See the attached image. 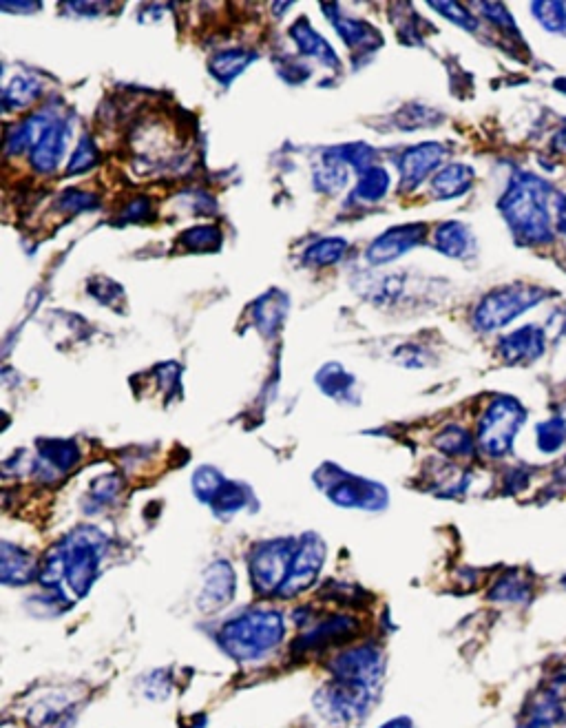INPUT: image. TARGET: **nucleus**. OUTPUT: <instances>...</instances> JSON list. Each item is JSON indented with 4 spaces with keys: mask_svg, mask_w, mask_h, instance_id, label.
<instances>
[{
    "mask_svg": "<svg viewBox=\"0 0 566 728\" xmlns=\"http://www.w3.org/2000/svg\"><path fill=\"white\" fill-rule=\"evenodd\" d=\"M345 182H348V164H345L339 151L330 149L323 153L319 169L314 171V186L321 193H337Z\"/></svg>",
    "mask_w": 566,
    "mask_h": 728,
    "instance_id": "393cba45",
    "label": "nucleus"
},
{
    "mask_svg": "<svg viewBox=\"0 0 566 728\" xmlns=\"http://www.w3.org/2000/svg\"><path fill=\"white\" fill-rule=\"evenodd\" d=\"M425 233H427V226L423 222L401 224V226L390 228V231H385L370 244L368 262H372L376 266L394 262V259L403 257L405 253H410L412 248L421 244L425 239Z\"/></svg>",
    "mask_w": 566,
    "mask_h": 728,
    "instance_id": "f8f14e48",
    "label": "nucleus"
},
{
    "mask_svg": "<svg viewBox=\"0 0 566 728\" xmlns=\"http://www.w3.org/2000/svg\"><path fill=\"white\" fill-rule=\"evenodd\" d=\"M149 211H151V204H149V200H146V197H138V200L129 204V208H127V217H131V220H138L140 215L149 213Z\"/></svg>",
    "mask_w": 566,
    "mask_h": 728,
    "instance_id": "79ce46f5",
    "label": "nucleus"
},
{
    "mask_svg": "<svg viewBox=\"0 0 566 728\" xmlns=\"http://www.w3.org/2000/svg\"><path fill=\"white\" fill-rule=\"evenodd\" d=\"M429 5H432V9H436L440 16L449 18L458 27H463L467 31H476L478 29V20L471 16L469 9L463 7V5H458V3H436V0H432Z\"/></svg>",
    "mask_w": 566,
    "mask_h": 728,
    "instance_id": "4c0bfd02",
    "label": "nucleus"
},
{
    "mask_svg": "<svg viewBox=\"0 0 566 728\" xmlns=\"http://www.w3.org/2000/svg\"><path fill=\"white\" fill-rule=\"evenodd\" d=\"M449 149L440 142H423L416 147L407 149L401 158V186L403 191H412L421 186L434 171L438 173V166L447 158Z\"/></svg>",
    "mask_w": 566,
    "mask_h": 728,
    "instance_id": "ddd939ff",
    "label": "nucleus"
},
{
    "mask_svg": "<svg viewBox=\"0 0 566 728\" xmlns=\"http://www.w3.org/2000/svg\"><path fill=\"white\" fill-rule=\"evenodd\" d=\"M345 251H348V242L341 237H323L319 242H314L312 246L306 248L303 253V262L314 268H323V266H332L343 259Z\"/></svg>",
    "mask_w": 566,
    "mask_h": 728,
    "instance_id": "c756f323",
    "label": "nucleus"
},
{
    "mask_svg": "<svg viewBox=\"0 0 566 728\" xmlns=\"http://www.w3.org/2000/svg\"><path fill=\"white\" fill-rule=\"evenodd\" d=\"M317 386L319 390L330 399H337L341 403H354V374L345 370L341 363H326L317 372Z\"/></svg>",
    "mask_w": 566,
    "mask_h": 728,
    "instance_id": "5701e85b",
    "label": "nucleus"
},
{
    "mask_svg": "<svg viewBox=\"0 0 566 728\" xmlns=\"http://www.w3.org/2000/svg\"><path fill=\"white\" fill-rule=\"evenodd\" d=\"M80 461V447L73 441H40L34 474L40 481H56Z\"/></svg>",
    "mask_w": 566,
    "mask_h": 728,
    "instance_id": "2eb2a0df",
    "label": "nucleus"
},
{
    "mask_svg": "<svg viewBox=\"0 0 566 728\" xmlns=\"http://www.w3.org/2000/svg\"><path fill=\"white\" fill-rule=\"evenodd\" d=\"M250 501H253V492H250L248 485L237 481H226L208 507H211L213 514L219 518H233L235 514L241 512V509H248Z\"/></svg>",
    "mask_w": 566,
    "mask_h": 728,
    "instance_id": "a878e982",
    "label": "nucleus"
},
{
    "mask_svg": "<svg viewBox=\"0 0 566 728\" xmlns=\"http://www.w3.org/2000/svg\"><path fill=\"white\" fill-rule=\"evenodd\" d=\"M518 728H542V726H538L536 722H529V720H527V722H524V724H522V726H518Z\"/></svg>",
    "mask_w": 566,
    "mask_h": 728,
    "instance_id": "49530a36",
    "label": "nucleus"
},
{
    "mask_svg": "<svg viewBox=\"0 0 566 728\" xmlns=\"http://www.w3.org/2000/svg\"><path fill=\"white\" fill-rule=\"evenodd\" d=\"M226 481L228 478H224V474L219 472L217 467L202 465L197 467V472L193 474V494L199 503L211 505L215 494L222 490Z\"/></svg>",
    "mask_w": 566,
    "mask_h": 728,
    "instance_id": "2f4dec72",
    "label": "nucleus"
},
{
    "mask_svg": "<svg viewBox=\"0 0 566 728\" xmlns=\"http://www.w3.org/2000/svg\"><path fill=\"white\" fill-rule=\"evenodd\" d=\"M551 195L553 186L538 175L518 173L511 178L498 206L511 233L522 244L544 246L553 242V217L549 211Z\"/></svg>",
    "mask_w": 566,
    "mask_h": 728,
    "instance_id": "f257e3e1",
    "label": "nucleus"
},
{
    "mask_svg": "<svg viewBox=\"0 0 566 728\" xmlns=\"http://www.w3.org/2000/svg\"><path fill=\"white\" fill-rule=\"evenodd\" d=\"M527 421L524 405L509 394H498L482 410L476 430V445L489 459H502L513 447L520 428Z\"/></svg>",
    "mask_w": 566,
    "mask_h": 728,
    "instance_id": "39448f33",
    "label": "nucleus"
},
{
    "mask_svg": "<svg viewBox=\"0 0 566 728\" xmlns=\"http://www.w3.org/2000/svg\"><path fill=\"white\" fill-rule=\"evenodd\" d=\"M533 591H536V587H533L529 576L522 574L520 569H511L494 580L487 598L491 602H498V605H527L533 598Z\"/></svg>",
    "mask_w": 566,
    "mask_h": 728,
    "instance_id": "6ab92c4d",
    "label": "nucleus"
},
{
    "mask_svg": "<svg viewBox=\"0 0 566 728\" xmlns=\"http://www.w3.org/2000/svg\"><path fill=\"white\" fill-rule=\"evenodd\" d=\"M337 151H339L341 158L345 160V164H352L359 173L368 171L374 166L376 151L372 147H368V144H363V142L345 144V147H339Z\"/></svg>",
    "mask_w": 566,
    "mask_h": 728,
    "instance_id": "c9c22d12",
    "label": "nucleus"
},
{
    "mask_svg": "<svg viewBox=\"0 0 566 728\" xmlns=\"http://www.w3.org/2000/svg\"><path fill=\"white\" fill-rule=\"evenodd\" d=\"M237 596V574L228 560H215L204 571L202 591L197 596V607L204 613L226 609Z\"/></svg>",
    "mask_w": 566,
    "mask_h": 728,
    "instance_id": "9b49d317",
    "label": "nucleus"
},
{
    "mask_svg": "<svg viewBox=\"0 0 566 728\" xmlns=\"http://www.w3.org/2000/svg\"><path fill=\"white\" fill-rule=\"evenodd\" d=\"M40 96L38 80L27 76H16L3 91V102L7 109H20L34 102Z\"/></svg>",
    "mask_w": 566,
    "mask_h": 728,
    "instance_id": "473e14b6",
    "label": "nucleus"
},
{
    "mask_svg": "<svg viewBox=\"0 0 566 728\" xmlns=\"http://www.w3.org/2000/svg\"><path fill=\"white\" fill-rule=\"evenodd\" d=\"M555 213H558V217H555V226H558V231L566 235V197L560 195V200H555Z\"/></svg>",
    "mask_w": 566,
    "mask_h": 728,
    "instance_id": "37998d69",
    "label": "nucleus"
},
{
    "mask_svg": "<svg viewBox=\"0 0 566 728\" xmlns=\"http://www.w3.org/2000/svg\"><path fill=\"white\" fill-rule=\"evenodd\" d=\"M544 350H547V335L533 324L513 330L498 341V355L511 366L536 361L544 355Z\"/></svg>",
    "mask_w": 566,
    "mask_h": 728,
    "instance_id": "4468645a",
    "label": "nucleus"
},
{
    "mask_svg": "<svg viewBox=\"0 0 566 728\" xmlns=\"http://www.w3.org/2000/svg\"><path fill=\"white\" fill-rule=\"evenodd\" d=\"M58 549L62 563H65V582L69 591L76 598L89 596L100 576L102 560L107 558V534H102L98 527L82 525L62 538Z\"/></svg>",
    "mask_w": 566,
    "mask_h": 728,
    "instance_id": "7ed1b4c3",
    "label": "nucleus"
},
{
    "mask_svg": "<svg viewBox=\"0 0 566 728\" xmlns=\"http://www.w3.org/2000/svg\"><path fill=\"white\" fill-rule=\"evenodd\" d=\"M323 12L330 14L334 29L339 31V36L348 43L354 51L361 49H376L381 45V36L372 25L363 23L359 18H341L339 16V7H330L323 5Z\"/></svg>",
    "mask_w": 566,
    "mask_h": 728,
    "instance_id": "aec40b11",
    "label": "nucleus"
},
{
    "mask_svg": "<svg viewBox=\"0 0 566 728\" xmlns=\"http://www.w3.org/2000/svg\"><path fill=\"white\" fill-rule=\"evenodd\" d=\"M332 680L368 686L372 691H381L385 675V655L376 644H359L334 655L328 664Z\"/></svg>",
    "mask_w": 566,
    "mask_h": 728,
    "instance_id": "6e6552de",
    "label": "nucleus"
},
{
    "mask_svg": "<svg viewBox=\"0 0 566 728\" xmlns=\"http://www.w3.org/2000/svg\"><path fill=\"white\" fill-rule=\"evenodd\" d=\"M436 251L454 259H465L474 251V235L463 222H445L434 233Z\"/></svg>",
    "mask_w": 566,
    "mask_h": 728,
    "instance_id": "4be33fe9",
    "label": "nucleus"
},
{
    "mask_svg": "<svg viewBox=\"0 0 566 728\" xmlns=\"http://www.w3.org/2000/svg\"><path fill=\"white\" fill-rule=\"evenodd\" d=\"M531 12L549 31H564L566 27V5L562 3H533Z\"/></svg>",
    "mask_w": 566,
    "mask_h": 728,
    "instance_id": "e433bc0d",
    "label": "nucleus"
},
{
    "mask_svg": "<svg viewBox=\"0 0 566 728\" xmlns=\"http://www.w3.org/2000/svg\"><path fill=\"white\" fill-rule=\"evenodd\" d=\"M314 485L332 505L343 509H363V512H383L390 505V492L385 485L356 476L343 467L326 463L314 472Z\"/></svg>",
    "mask_w": 566,
    "mask_h": 728,
    "instance_id": "20e7f679",
    "label": "nucleus"
},
{
    "mask_svg": "<svg viewBox=\"0 0 566 728\" xmlns=\"http://www.w3.org/2000/svg\"><path fill=\"white\" fill-rule=\"evenodd\" d=\"M71 135V124L65 118L51 116L40 129L36 142L31 144V166L38 173H51L58 169L62 155L67 151V142Z\"/></svg>",
    "mask_w": 566,
    "mask_h": 728,
    "instance_id": "9d476101",
    "label": "nucleus"
},
{
    "mask_svg": "<svg viewBox=\"0 0 566 728\" xmlns=\"http://www.w3.org/2000/svg\"><path fill=\"white\" fill-rule=\"evenodd\" d=\"M38 560L34 554L3 540L0 545V582L5 587H23L38 580Z\"/></svg>",
    "mask_w": 566,
    "mask_h": 728,
    "instance_id": "dca6fc26",
    "label": "nucleus"
},
{
    "mask_svg": "<svg viewBox=\"0 0 566 728\" xmlns=\"http://www.w3.org/2000/svg\"><path fill=\"white\" fill-rule=\"evenodd\" d=\"M290 36L297 43L301 54L321 60L326 67L341 69V62H339L337 54H334V49L330 47L328 40L323 38L321 34H317V31H314V27L308 23L306 18L297 20V23L290 27Z\"/></svg>",
    "mask_w": 566,
    "mask_h": 728,
    "instance_id": "412c9836",
    "label": "nucleus"
},
{
    "mask_svg": "<svg viewBox=\"0 0 566 728\" xmlns=\"http://www.w3.org/2000/svg\"><path fill=\"white\" fill-rule=\"evenodd\" d=\"M536 443L542 454H558L566 443V421L562 416H551V419L538 423Z\"/></svg>",
    "mask_w": 566,
    "mask_h": 728,
    "instance_id": "7c9ffc66",
    "label": "nucleus"
},
{
    "mask_svg": "<svg viewBox=\"0 0 566 728\" xmlns=\"http://www.w3.org/2000/svg\"><path fill=\"white\" fill-rule=\"evenodd\" d=\"M96 206H98L96 197L89 193H82L78 189H71L60 195V208L67 213H80V211H87V208H96Z\"/></svg>",
    "mask_w": 566,
    "mask_h": 728,
    "instance_id": "ea45409f",
    "label": "nucleus"
},
{
    "mask_svg": "<svg viewBox=\"0 0 566 728\" xmlns=\"http://www.w3.org/2000/svg\"><path fill=\"white\" fill-rule=\"evenodd\" d=\"M547 297L542 286L529 284H509L494 288L491 293L480 299L474 310V326L480 332H494L509 326L511 321L522 317L524 312L536 308Z\"/></svg>",
    "mask_w": 566,
    "mask_h": 728,
    "instance_id": "423d86ee",
    "label": "nucleus"
},
{
    "mask_svg": "<svg viewBox=\"0 0 566 728\" xmlns=\"http://www.w3.org/2000/svg\"><path fill=\"white\" fill-rule=\"evenodd\" d=\"M553 147L558 149V151H562V153H566V127H564V129H560L558 133H555V138H553Z\"/></svg>",
    "mask_w": 566,
    "mask_h": 728,
    "instance_id": "a18cd8bd",
    "label": "nucleus"
},
{
    "mask_svg": "<svg viewBox=\"0 0 566 728\" xmlns=\"http://www.w3.org/2000/svg\"><path fill=\"white\" fill-rule=\"evenodd\" d=\"M286 638V618L279 609L255 607L222 624L217 644L237 662H261L275 653Z\"/></svg>",
    "mask_w": 566,
    "mask_h": 728,
    "instance_id": "f03ea898",
    "label": "nucleus"
},
{
    "mask_svg": "<svg viewBox=\"0 0 566 728\" xmlns=\"http://www.w3.org/2000/svg\"><path fill=\"white\" fill-rule=\"evenodd\" d=\"M180 244L186 246L188 251H217L222 246V233L215 226H195L184 231V235L180 237Z\"/></svg>",
    "mask_w": 566,
    "mask_h": 728,
    "instance_id": "72a5a7b5",
    "label": "nucleus"
},
{
    "mask_svg": "<svg viewBox=\"0 0 566 728\" xmlns=\"http://www.w3.org/2000/svg\"><path fill=\"white\" fill-rule=\"evenodd\" d=\"M392 186V178L390 173H387L383 166H372V169L363 171L359 175V184H356V189L352 191V197L354 200H361V202H381L383 197L387 195V191H390Z\"/></svg>",
    "mask_w": 566,
    "mask_h": 728,
    "instance_id": "c85d7f7f",
    "label": "nucleus"
},
{
    "mask_svg": "<svg viewBox=\"0 0 566 728\" xmlns=\"http://www.w3.org/2000/svg\"><path fill=\"white\" fill-rule=\"evenodd\" d=\"M96 162H98V147L93 144V140L89 138V135H85V138L78 142L76 151H73V155H71V160L67 164V173H71V175L85 173Z\"/></svg>",
    "mask_w": 566,
    "mask_h": 728,
    "instance_id": "f704fd0d",
    "label": "nucleus"
},
{
    "mask_svg": "<svg viewBox=\"0 0 566 728\" xmlns=\"http://www.w3.org/2000/svg\"><path fill=\"white\" fill-rule=\"evenodd\" d=\"M478 7H480L482 14H485L487 18H491V23H496L500 27H505V29H516V23H513V18L509 16L505 5H498V3L485 5V3H482Z\"/></svg>",
    "mask_w": 566,
    "mask_h": 728,
    "instance_id": "a19ab883",
    "label": "nucleus"
},
{
    "mask_svg": "<svg viewBox=\"0 0 566 728\" xmlns=\"http://www.w3.org/2000/svg\"><path fill=\"white\" fill-rule=\"evenodd\" d=\"M299 538L261 540L248 554V578L259 596H277L295 558Z\"/></svg>",
    "mask_w": 566,
    "mask_h": 728,
    "instance_id": "0eeeda50",
    "label": "nucleus"
},
{
    "mask_svg": "<svg viewBox=\"0 0 566 728\" xmlns=\"http://www.w3.org/2000/svg\"><path fill=\"white\" fill-rule=\"evenodd\" d=\"M434 445L445 456H449V459H469V456H474L478 447L474 436L465 428H460V425H447L445 430H440L434 439Z\"/></svg>",
    "mask_w": 566,
    "mask_h": 728,
    "instance_id": "bb28decb",
    "label": "nucleus"
},
{
    "mask_svg": "<svg viewBox=\"0 0 566 728\" xmlns=\"http://www.w3.org/2000/svg\"><path fill=\"white\" fill-rule=\"evenodd\" d=\"M120 476H102V478H96V483L91 485V501L96 505H107V503H113L115 496H118L120 492Z\"/></svg>",
    "mask_w": 566,
    "mask_h": 728,
    "instance_id": "58836bf2",
    "label": "nucleus"
},
{
    "mask_svg": "<svg viewBox=\"0 0 566 728\" xmlns=\"http://www.w3.org/2000/svg\"><path fill=\"white\" fill-rule=\"evenodd\" d=\"M476 173L467 164H445L432 178V195L436 200H456L463 197L474 186Z\"/></svg>",
    "mask_w": 566,
    "mask_h": 728,
    "instance_id": "a211bd4d",
    "label": "nucleus"
},
{
    "mask_svg": "<svg viewBox=\"0 0 566 728\" xmlns=\"http://www.w3.org/2000/svg\"><path fill=\"white\" fill-rule=\"evenodd\" d=\"M356 631V620L350 616H330L314 624L303 636H299L297 647L301 651H317L334 642H343Z\"/></svg>",
    "mask_w": 566,
    "mask_h": 728,
    "instance_id": "f3484780",
    "label": "nucleus"
},
{
    "mask_svg": "<svg viewBox=\"0 0 566 728\" xmlns=\"http://www.w3.org/2000/svg\"><path fill=\"white\" fill-rule=\"evenodd\" d=\"M288 299L279 290H270L255 304V324L264 335H275L286 319Z\"/></svg>",
    "mask_w": 566,
    "mask_h": 728,
    "instance_id": "b1692460",
    "label": "nucleus"
},
{
    "mask_svg": "<svg viewBox=\"0 0 566 728\" xmlns=\"http://www.w3.org/2000/svg\"><path fill=\"white\" fill-rule=\"evenodd\" d=\"M379 728H414V722L407 715H398V717H392V720H387L385 724H381Z\"/></svg>",
    "mask_w": 566,
    "mask_h": 728,
    "instance_id": "c03bdc74",
    "label": "nucleus"
},
{
    "mask_svg": "<svg viewBox=\"0 0 566 728\" xmlns=\"http://www.w3.org/2000/svg\"><path fill=\"white\" fill-rule=\"evenodd\" d=\"M253 60H255V54H250V51H246V49H228V51H219V54H215L211 58V62H208V67H211V74L219 82L228 85V82H233Z\"/></svg>",
    "mask_w": 566,
    "mask_h": 728,
    "instance_id": "cd10ccee",
    "label": "nucleus"
},
{
    "mask_svg": "<svg viewBox=\"0 0 566 728\" xmlns=\"http://www.w3.org/2000/svg\"><path fill=\"white\" fill-rule=\"evenodd\" d=\"M326 560H328L326 540L314 532L303 534L297 543V551L295 558H292L288 578L283 580L281 589L277 591V598L290 600L301 596L303 591H308L314 582L319 580Z\"/></svg>",
    "mask_w": 566,
    "mask_h": 728,
    "instance_id": "1a4fd4ad",
    "label": "nucleus"
}]
</instances>
